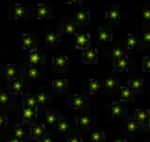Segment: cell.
Returning a JSON list of instances; mask_svg holds the SVG:
<instances>
[{
    "label": "cell",
    "mask_w": 150,
    "mask_h": 142,
    "mask_svg": "<svg viewBox=\"0 0 150 142\" xmlns=\"http://www.w3.org/2000/svg\"><path fill=\"white\" fill-rule=\"evenodd\" d=\"M82 1H83V0H68V3L69 4L78 5V6H82Z\"/></svg>",
    "instance_id": "obj_41"
},
{
    "label": "cell",
    "mask_w": 150,
    "mask_h": 142,
    "mask_svg": "<svg viewBox=\"0 0 150 142\" xmlns=\"http://www.w3.org/2000/svg\"><path fill=\"white\" fill-rule=\"evenodd\" d=\"M76 40V48L86 50L90 48V37L87 33H75Z\"/></svg>",
    "instance_id": "obj_1"
},
{
    "label": "cell",
    "mask_w": 150,
    "mask_h": 142,
    "mask_svg": "<svg viewBox=\"0 0 150 142\" xmlns=\"http://www.w3.org/2000/svg\"><path fill=\"white\" fill-rule=\"evenodd\" d=\"M138 44V38L133 34H129L127 36V41L126 45L128 49H133L134 47Z\"/></svg>",
    "instance_id": "obj_19"
},
{
    "label": "cell",
    "mask_w": 150,
    "mask_h": 142,
    "mask_svg": "<svg viewBox=\"0 0 150 142\" xmlns=\"http://www.w3.org/2000/svg\"><path fill=\"white\" fill-rule=\"evenodd\" d=\"M89 18H90V11L87 9H83V11H79L75 12V17H74V22L78 24H86Z\"/></svg>",
    "instance_id": "obj_4"
},
{
    "label": "cell",
    "mask_w": 150,
    "mask_h": 142,
    "mask_svg": "<svg viewBox=\"0 0 150 142\" xmlns=\"http://www.w3.org/2000/svg\"><path fill=\"white\" fill-rule=\"evenodd\" d=\"M8 142H22V141H21V140H19V139H17V138H15V139H9Z\"/></svg>",
    "instance_id": "obj_45"
},
{
    "label": "cell",
    "mask_w": 150,
    "mask_h": 142,
    "mask_svg": "<svg viewBox=\"0 0 150 142\" xmlns=\"http://www.w3.org/2000/svg\"><path fill=\"white\" fill-rule=\"evenodd\" d=\"M146 127L148 129H150V117L148 118V120H147V124H146Z\"/></svg>",
    "instance_id": "obj_46"
},
{
    "label": "cell",
    "mask_w": 150,
    "mask_h": 142,
    "mask_svg": "<svg viewBox=\"0 0 150 142\" xmlns=\"http://www.w3.org/2000/svg\"><path fill=\"white\" fill-rule=\"evenodd\" d=\"M115 70L122 71V72H126V71H128V68H129L128 56H122V58H120V59H115Z\"/></svg>",
    "instance_id": "obj_6"
},
{
    "label": "cell",
    "mask_w": 150,
    "mask_h": 142,
    "mask_svg": "<svg viewBox=\"0 0 150 142\" xmlns=\"http://www.w3.org/2000/svg\"><path fill=\"white\" fill-rule=\"evenodd\" d=\"M25 106H27V107L36 108V106L38 105L37 98L34 95H26L25 97Z\"/></svg>",
    "instance_id": "obj_25"
},
{
    "label": "cell",
    "mask_w": 150,
    "mask_h": 142,
    "mask_svg": "<svg viewBox=\"0 0 150 142\" xmlns=\"http://www.w3.org/2000/svg\"><path fill=\"white\" fill-rule=\"evenodd\" d=\"M69 142H82V140L79 136H73V138H70L69 139Z\"/></svg>",
    "instance_id": "obj_42"
},
{
    "label": "cell",
    "mask_w": 150,
    "mask_h": 142,
    "mask_svg": "<svg viewBox=\"0 0 150 142\" xmlns=\"http://www.w3.org/2000/svg\"><path fill=\"white\" fill-rule=\"evenodd\" d=\"M57 128L61 132H66V131H67L68 128H69V123H68V121H67V119H63V120L59 121L58 123H57Z\"/></svg>",
    "instance_id": "obj_34"
},
{
    "label": "cell",
    "mask_w": 150,
    "mask_h": 142,
    "mask_svg": "<svg viewBox=\"0 0 150 142\" xmlns=\"http://www.w3.org/2000/svg\"><path fill=\"white\" fill-rule=\"evenodd\" d=\"M100 88V85L98 83L96 79H90L87 83V91L90 94H96L98 89Z\"/></svg>",
    "instance_id": "obj_16"
},
{
    "label": "cell",
    "mask_w": 150,
    "mask_h": 142,
    "mask_svg": "<svg viewBox=\"0 0 150 142\" xmlns=\"http://www.w3.org/2000/svg\"><path fill=\"white\" fill-rule=\"evenodd\" d=\"M129 84L130 88L134 91H141L143 87V80L141 78H131L129 80Z\"/></svg>",
    "instance_id": "obj_13"
},
{
    "label": "cell",
    "mask_w": 150,
    "mask_h": 142,
    "mask_svg": "<svg viewBox=\"0 0 150 142\" xmlns=\"http://www.w3.org/2000/svg\"><path fill=\"white\" fill-rule=\"evenodd\" d=\"M77 29V25L76 22H71V21H68L64 23L63 26V30L64 33L67 35H72L75 34V31Z\"/></svg>",
    "instance_id": "obj_11"
},
{
    "label": "cell",
    "mask_w": 150,
    "mask_h": 142,
    "mask_svg": "<svg viewBox=\"0 0 150 142\" xmlns=\"http://www.w3.org/2000/svg\"><path fill=\"white\" fill-rule=\"evenodd\" d=\"M98 38L100 41L107 42L112 41V35L109 28H100V29L97 30Z\"/></svg>",
    "instance_id": "obj_5"
},
{
    "label": "cell",
    "mask_w": 150,
    "mask_h": 142,
    "mask_svg": "<svg viewBox=\"0 0 150 142\" xmlns=\"http://www.w3.org/2000/svg\"><path fill=\"white\" fill-rule=\"evenodd\" d=\"M138 127H139V124L138 123H136L135 121H130L128 122V124H127V129H128L129 132H134L138 129Z\"/></svg>",
    "instance_id": "obj_38"
},
{
    "label": "cell",
    "mask_w": 150,
    "mask_h": 142,
    "mask_svg": "<svg viewBox=\"0 0 150 142\" xmlns=\"http://www.w3.org/2000/svg\"><path fill=\"white\" fill-rule=\"evenodd\" d=\"M46 122L48 124H54L56 122V116L54 114H47L46 115Z\"/></svg>",
    "instance_id": "obj_40"
},
{
    "label": "cell",
    "mask_w": 150,
    "mask_h": 142,
    "mask_svg": "<svg viewBox=\"0 0 150 142\" xmlns=\"http://www.w3.org/2000/svg\"><path fill=\"white\" fill-rule=\"evenodd\" d=\"M112 56L115 59H120L122 56H127V51L125 49V47L123 46H118V47H115L112 50Z\"/></svg>",
    "instance_id": "obj_14"
},
{
    "label": "cell",
    "mask_w": 150,
    "mask_h": 142,
    "mask_svg": "<svg viewBox=\"0 0 150 142\" xmlns=\"http://www.w3.org/2000/svg\"><path fill=\"white\" fill-rule=\"evenodd\" d=\"M59 41H60V36L54 31L48 32L46 34V41L50 44H55Z\"/></svg>",
    "instance_id": "obj_22"
},
{
    "label": "cell",
    "mask_w": 150,
    "mask_h": 142,
    "mask_svg": "<svg viewBox=\"0 0 150 142\" xmlns=\"http://www.w3.org/2000/svg\"><path fill=\"white\" fill-rule=\"evenodd\" d=\"M31 133L32 136L37 138H41L44 135V129L41 125H33L31 126Z\"/></svg>",
    "instance_id": "obj_18"
},
{
    "label": "cell",
    "mask_w": 150,
    "mask_h": 142,
    "mask_svg": "<svg viewBox=\"0 0 150 142\" xmlns=\"http://www.w3.org/2000/svg\"><path fill=\"white\" fill-rule=\"evenodd\" d=\"M112 116H115V117H119L122 113L124 112V108L122 106L121 103H114V105L112 106Z\"/></svg>",
    "instance_id": "obj_24"
},
{
    "label": "cell",
    "mask_w": 150,
    "mask_h": 142,
    "mask_svg": "<svg viewBox=\"0 0 150 142\" xmlns=\"http://www.w3.org/2000/svg\"><path fill=\"white\" fill-rule=\"evenodd\" d=\"M142 17L144 21L150 22V4L144 5L142 11Z\"/></svg>",
    "instance_id": "obj_29"
},
{
    "label": "cell",
    "mask_w": 150,
    "mask_h": 142,
    "mask_svg": "<svg viewBox=\"0 0 150 142\" xmlns=\"http://www.w3.org/2000/svg\"><path fill=\"white\" fill-rule=\"evenodd\" d=\"M143 40L146 42H150V27L146 28L144 26V32H143Z\"/></svg>",
    "instance_id": "obj_39"
},
{
    "label": "cell",
    "mask_w": 150,
    "mask_h": 142,
    "mask_svg": "<svg viewBox=\"0 0 150 142\" xmlns=\"http://www.w3.org/2000/svg\"><path fill=\"white\" fill-rule=\"evenodd\" d=\"M68 86V80L66 79H54L53 81V87L55 89H63Z\"/></svg>",
    "instance_id": "obj_26"
},
{
    "label": "cell",
    "mask_w": 150,
    "mask_h": 142,
    "mask_svg": "<svg viewBox=\"0 0 150 142\" xmlns=\"http://www.w3.org/2000/svg\"><path fill=\"white\" fill-rule=\"evenodd\" d=\"M116 85H117V80L115 77L112 76L110 75L109 77H107L105 80V87L109 89H114L116 88Z\"/></svg>",
    "instance_id": "obj_28"
},
{
    "label": "cell",
    "mask_w": 150,
    "mask_h": 142,
    "mask_svg": "<svg viewBox=\"0 0 150 142\" xmlns=\"http://www.w3.org/2000/svg\"><path fill=\"white\" fill-rule=\"evenodd\" d=\"M79 126L86 128L90 126V119L87 116H81L79 118Z\"/></svg>",
    "instance_id": "obj_32"
},
{
    "label": "cell",
    "mask_w": 150,
    "mask_h": 142,
    "mask_svg": "<svg viewBox=\"0 0 150 142\" xmlns=\"http://www.w3.org/2000/svg\"><path fill=\"white\" fill-rule=\"evenodd\" d=\"M23 80L22 79H17V80H14V81L11 82V89L12 92L20 94L21 91H23Z\"/></svg>",
    "instance_id": "obj_17"
},
{
    "label": "cell",
    "mask_w": 150,
    "mask_h": 142,
    "mask_svg": "<svg viewBox=\"0 0 150 142\" xmlns=\"http://www.w3.org/2000/svg\"><path fill=\"white\" fill-rule=\"evenodd\" d=\"M41 142H53V141H52L51 136L47 135V136H43V138H42V140H41Z\"/></svg>",
    "instance_id": "obj_43"
},
{
    "label": "cell",
    "mask_w": 150,
    "mask_h": 142,
    "mask_svg": "<svg viewBox=\"0 0 150 142\" xmlns=\"http://www.w3.org/2000/svg\"><path fill=\"white\" fill-rule=\"evenodd\" d=\"M51 17V11L48 7L44 4L38 5V18L39 19H47Z\"/></svg>",
    "instance_id": "obj_9"
},
{
    "label": "cell",
    "mask_w": 150,
    "mask_h": 142,
    "mask_svg": "<svg viewBox=\"0 0 150 142\" xmlns=\"http://www.w3.org/2000/svg\"><path fill=\"white\" fill-rule=\"evenodd\" d=\"M39 71H38L35 67H29L27 69V73H26V75H27V77H29L31 79H36L39 77Z\"/></svg>",
    "instance_id": "obj_30"
},
{
    "label": "cell",
    "mask_w": 150,
    "mask_h": 142,
    "mask_svg": "<svg viewBox=\"0 0 150 142\" xmlns=\"http://www.w3.org/2000/svg\"><path fill=\"white\" fill-rule=\"evenodd\" d=\"M143 70L150 72V56H143Z\"/></svg>",
    "instance_id": "obj_35"
},
{
    "label": "cell",
    "mask_w": 150,
    "mask_h": 142,
    "mask_svg": "<svg viewBox=\"0 0 150 142\" xmlns=\"http://www.w3.org/2000/svg\"><path fill=\"white\" fill-rule=\"evenodd\" d=\"M12 13H13L14 17H15L16 19H19V18H22L23 15H25V9L22 6V5L18 4V5H15V6L13 7Z\"/></svg>",
    "instance_id": "obj_23"
},
{
    "label": "cell",
    "mask_w": 150,
    "mask_h": 142,
    "mask_svg": "<svg viewBox=\"0 0 150 142\" xmlns=\"http://www.w3.org/2000/svg\"><path fill=\"white\" fill-rule=\"evenodd\" d=\"M121 96L125 101H130L133 96V91L130 87H121Z\"/></svg>",
    "instance_id": "obj_20"
},
{
    "label": "cell",
    "mask_w": 150,
    "mask_h": 142,
    "mask_svg": "<svg viewBox=\"0 0 150 142\" xmlns=\"http://www.w3.org/2000/svg\"><path fill=\"white\" fill-rule=\"evenodd\" d=\"M83 94H77V95H74L71 98V107L75 108V109H82L83 106Z\"/></svg>",
    "instance_id": "obj_10"
},
{
    "label": "cell",
    "mask_w": 150,
    "mask_h": 142,
    "mask_svg": "<svg viewBox=\"0 0 150 142\" xmlns=\"http://www.w3.org/2000/svg\"><path fill=\"white\" fill-rule=\"evenodd\" d=\"M121 16V11L119 9H107L105 11V18L112 22H118Z\"/></svg>",
    "instance_id": "obj_8"
},
{
    "label": "cell",
    "mask_w": 150,
    "mask_h": 142,
    "mask_svg": "<svg viewBox=\"0 0 150 142\" xmlns=\"http://www.w3.org/2000/svg\"><path fill=\"white\" fill-rule=\"evenodd\" d=\"M98 59V50L96 48H87L83 50V63L96 64Z\"/></svg>",
    "instance_id": "obj_2"
},
{
    "label": "cell",
    "mask_w": 150,
    "mask_h": 142,
    "mask_svg": "<svg viewBox=\"0 0 150 142\" xmlns=\"http://www.w3.org/2000/svg\"><path fill=\"white\" fill-rule=\"evenodd\" d=\"M8 102H9V96L8 94L3 91L0 92V106L7 105Z\"/></svg>",
    "instance_id": "obj_36"
},
{
    "label": "cell",
    "mask_w": 150,
    "mask_h": 142,
    "mask_svg": "<svg viewBox=\"0 0 150 142\" xmlns=\"http://www.w3.org/2000/svg\"><path fill=\"white\" fill-rule=\"evenodd\" d=\"M114 142H124V140H122V139H116Z\"/></svg>",
    "instance_id": "obj_47"
},
{
    "label": "cell",
    "mask_w": 150,
    "mask_h": 142,
    "mask_svg": "<svg viewBox=\"0 0 150 142\" xmlns=\"http://www.w3.org/2000/svg\"><path fill=\"white\" fill-rule=\"evenodd\" d=\"M5 73H6L7 77L8 79H13L14 76H15V75L17 74V70L15 68V66H14L13 64H11V65L7 66L6 71H5Z\"/></svg>",
    "instance_id": "obj_27"
},
{
    "label": "cell",
    "mask_w": 150,
    "mask_h": 142,
    "mask_svg": "<svg viewBox=\"0 0 150 142\" xmlns=\"http://www.w3.org/2000/svg\"><path fill=\"white\" fill-rule=\"evenodd\" d=\"M35 45V40L29 34L23 35V47L26 50H30Z\"/></svg>",
    "instance_id": "obj_12"
},
{
    "label": "cell",
    "mask_w": 150,
    "mask_h": 142,
    "mask_svg": "<svg viewBox=\"0 0 150 142\" xmlns=\"http://www.w3.org/2000/svg\"><path fill=\"white\" fill-rule=\"evenodd\" d=\"M29 61L32 65H39L43 63L45 61V56L43 54H41L39 49H34L31 51Z\"/></svg>",
    "instance_id": "obj_3"
},
{
    "label": "cell",
    "mask_w": 150,
    "mask_h": 142,
    "mask_svg": "<svg viewBox=\"0 0 150 142\" xmlns=\"http://www.w3.org/2000/svg\"><path fill=\"white\" fill-rule=\"evenodd\" d=\"M104 139L103 134L100 132H94L90 135V141L91 142H100Z\"/></svg>",
    "instance_id": "obj_31"
},
{
    "label": "cell",
    "mask_w": 150,
    "mask_h": 142,
    "mask_svg": "<svg viewBox=\"0 0 150 142\" xmlns=\"http://www.w3.org/2000/svg\"><path fill=\"white\" fill-rule=\"evenodd\" d=\"M36 98H37L38 105L43 106L44 103H46V101L48 100V95H47V94H46L45 92H41V93H40L39 95H38Z\"/></svg>",
    "instance_id": "obj_33"
},
{
    "label": "cell",
    "mask_w": 150,
    "mask_h": 142,
    "mask_svg": "<svg viewBox=\"0 0 150 142\" xmlns=\"http://www.w3.org/2000/svg\"><path fill=\"white\" fill-rule=\"evenodd\" d=\"M6 121H7V119L5 117H2V116H0V126H3L5 123H6Z\"/></svg>",
    "instance_id": "obj_44"
},
{
    "label": "cell",
    "mask_w": 150,
    "mask_h": 142,
    "mask_svg": "<svg viewBox=\"0 0 150 142\" xmlns=\"http://www.w3.org/2000/svg\"><path fill=\"white\" fill-rule=\"evenodd\" d=\"M14 133H15V138L19 140H23V136H25V131L23 130L22 127H16L15 130H14Z\"/></svg>",
    "instance_id": "obj_37"
},
{
    "label": "cell",
    "mask_w": 150,
    "mask_h": 142,
    "mask_svg": "<svg viewBox=\"0 0 150 142\" xmlns=\"http://www.w3.org/2000/svg\"><path fill=\"white\" fill-rule=\"evenodd\" d=\"M35 116H36L35 108L25 106V108H23V120H28V121H30V120H32Z\"/></svg>",
    "instance_id": "obj_21"
},
{
    "label": "cell",
    "mask_w": 150,
    "mask_h": 142,
    "mask_svg": "<svg viewBox=\"0 0 150 142\" xmlns=\"http://www.w3.org/2000/svg\"><path fill=\"white\" fill-rule=\"evenodd\" d=\"M54 60V67L58 69V70H64L66 69L68 65V58L65 56H54L53 58Z\"/></svg>",
    "instance_id": "obj_7"
},
{
    "label": "cell",
    "mask_w": 150,
    "mask_h": 142,
    "mask_svg": "<svg viewBox=\"0 0 150 142\" xmlns=\"http://www.w3.org/2000/svg\"><path fill=\"white\" fill-rule=\"evenodd\" d=\"M136 113V120H137L139 122H144V121H147L148 118H149V114H148V111L145 110V109H138V110H135Z\"/></svg>",
    "instance_id": "obj_15"
}]
</instances>
